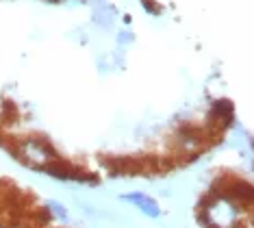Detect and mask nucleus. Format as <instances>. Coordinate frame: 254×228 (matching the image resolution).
<instances>
[{
	"label": "nucleus",
	"mask_w": 254,
	"mask_h": 228,
	"mask_svg": "<svg viewBox=\"0 0 254 228\" xmlns=\"http://www.w3.org/2000/svg\"><path fill=\"white\" fill-rule=\"evenodd\" d=\"M122 200L126 202H132L137 209L143 213V215H148V218H159L161 215V207H159V202L154 200V198H150L146 194H141V191H132V194H124L122 196Z\"/></svg>",
	"instance_id": "obj_1"
},
{
	"label": "nucleus",
	"mask_w": 254,
	"mask_h": 228,
	"mask_svg": "<svg viewBox=\"0 0 254 228\" xmlns=\"http://www.w3.org/2000/svg\"><path fill=\"white\" fill-rule=\"evenodd\" d=\"M118 42H122V44L132 42V35H130V33H120V35H118Z\"/></svg>",
	"instance_id": "obj_5"
},
{
	"label": "nucleus",
	"mask_w": 254,
	"mask_h": 228,
	"mask_svg": "<svg viewBox=\"0 0 254 228\" xmlns=\"http://www.w3.org/2000/svg\"><path fill=\"white\" fill-rule=\"evenodd\" d=\"M46 209H48V213H50V215H55V218H59L61 222H67V220H70V213H67V209L63 207L61 202L50 200V202H48V207H46Z\"/></svg>",
	"instance_id": "obj_3"
},
{
	"label": "nucleus",
	"mask_w": 254,
	"mask_h": 228,
	"mask_svg": "<svg viewBox=\"0 0 254 228\" xmlns=\"http://www.w3.org/2000/svg\"><path fill=\"white\" fill-rule=\"evenodd\" d=\"M141 4H143V9L148 11V13H152V15H159L161 13V7L157 2H152V0H141Z\"/></svg>",
	"instance_id": "obj_4"
},
{
	"label": "nucleus",
	"mask_w": 254,
	"mask_h": 228,
	"mask_svg": "<svg viewBox=\"0 0 254 228\" xmlns=\"http://www.w3.org/2000/svg\"><path fill=\"white\" fill-rule=\"evenodd\" d=\"M113 17H115V9H113V7L96 9V13H94L96 24H100V26H105V28H109V26L113 24Z\"/></svg>",
	"instance_id": "obj_2"
}]
</instances>
